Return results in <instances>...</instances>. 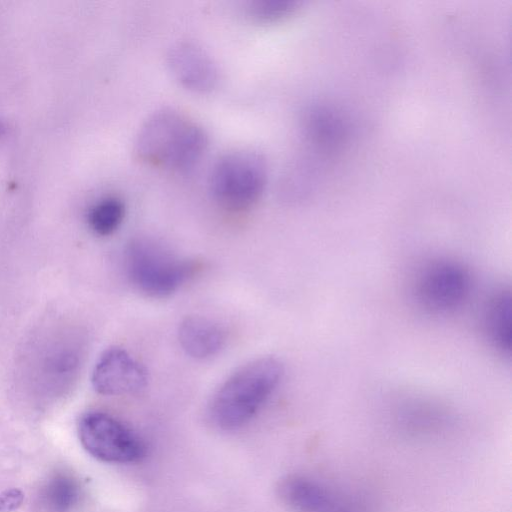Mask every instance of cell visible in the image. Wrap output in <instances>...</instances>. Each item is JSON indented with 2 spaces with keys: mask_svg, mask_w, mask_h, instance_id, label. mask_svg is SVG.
Returning a JSON list of instances; mask_svg holds the SVG:
<instances>
[{
  "mask_svg": "<svg viewBox=\"0 0 512 512\" xmlns=\"http://www.w3.org/2000/svg\"><path fill=\"white\" fill-rule=\"evenodd\" d=\"M24 499L23 493L16 488L0 494V512H12L19 508Z\"/></svg>",
  "mask_w": 512,
  "mask_h": 512,
  "instance_id": "obj_15",
  "label": "cell"
},
{
  "mask_svg": "<svg viewBox=\"0 0 512 512\" xmlns=\"http://www.w3.org/2000/svg\"><path fill=\"white\" fill-rule=\"evenodd\" d=\"M91 382L94 390L101 395H132L146 387L148 374L134 356L116 346L108 348L98 358Z\"/></svg>",
  "mask_w": 512,
  "mask_h": 512,
  "instance_id": "obj_7",
  "label": "cell"
},
{
  "mask_svg": "<svg viewBox=\"0 0 512 512\" xmlns=\"http://www.w3.org/2000/svg\"><path fill=\"white\" fill-rule=\"evenodd\" d=\"M298 4L291 0H254L247 4L246 13L257 22H274L290 15Z\"/></svg>",
  "mask_w": 512,
  "mask_h": 512,
  "instance_id": "obj_14",
  "label": "cell"
},
{
  "mask_svg": "<svg viewBox=\"0 0 512 512\" xmlns=\"http://www.w3.org/2000/svg\"><path fill=\"white\" fill-rule=\"evenodd\" d=\"M279 493L284 503L296 512H329L332 509L327 491L305 477L286 478L280 484Z\"/></svg>",
  "mask_w": 512,
  "mask_h": 512,
  "instance_id": "obj_10",
  "label": "cell"
},
{
  "mask_svg": "<svg viewBox=\"0 0 512 512\" xmlns=\"http://www.w3.org/2000/svg\"><path fill=\"white\" fill-rule=\"evenodd\" d=\"M124 267L132 286L141 293L163 298L192 279L199 265L146 237L132 239L124 252Z\"/></svg>",
  "mask_w": 512,
  "mask_h": 512,
  "instance_id": "obj_3",
  "label": "cell"
},
{
  "mask_svg": "<svg viewBox=\"0 0 512 512\" xmlns=\"http://www.w3.org/2000/svg\"><path fill=\"white\" fill-rule=\"evenodd\" d=\"M167 64L174 78L194 92H211L219 83V69L215 61L194 42L173 44L167 53Z\"/></svg>",
  "mask_w": 512,
  "mask_h": 512,
  "instance_id": "obj_8",
  "label": "cell"
},
{
  "mask_svg": "<svg viewBox=\"0 0 512 512\" xmlns=\"http://www.w3.org/2000/svg\"><path fill=\"white\" fill-rule=\"evenodd\" d=\"M267 179L264 156L252 149H235L217 159L210 174L216 202L230 211H243L261 196Z\"/></svg>",
  "mask_w": 512,
  "mask_h": 512,
  "instance_id": "obj_4",
  "label": "cell"
},
{
  "mask_svg": "<svg viewBox=\"0 0 512 512\" xmlns=\"http://www.w3.org/2000/svg\"><path fill=\"white\" fill-rule=\"evenodd\" d=\"M178 341L182 350L198 360L217 355L224 347L227 334L218 322L203 316H187L178 327Z\"/></svg>",
  "mask_w": 512,
  "mask_h": 512,
  "instance_id": "obj_9",
  "label": "cell"
},
{
  "mask_svg": "<svg viewBox=\"0 0 512 512\" xmlns=\"http://www.w3.org/2000/svg\"><path fill=\"white\" fill-rule=\"evenodd\" d=\"M471 289L469 271L449 259L432 261L418 274L414 294L419 305L433 314H449L467 300Z\"/></svg>",
  "mask_w": 512,
  "mask_h": 512,
  "instance_id": "obj_6",
  "label": "cell"
},
{
  "mask_svg": "<svg viewBox=\"0 0 512 512\" xmlns=\"http://www.w3.org/2000/svg\"><path fill=\"white\" fill-rule=\"evenodd\" d=\"M512 305L509 291L495 294L484 313V330L489 342L503 354H510L512 340Z\"/></svg>",
  "mask_w": 512,
  "mask_h": 512,
  "instance_id": "obj_11",
  "label": "cell"
},
{
  "mask_svg": "<svg viewBox=\"0 0 512 512\" xmlns=\"http://www.w3.org/2000/svg\"><path fill=\"white\" fill-rule=\"evenodd\" d=\"M283 366L274 357H261L230 374L213 394L209 404L212 422L223 430L246 425L279 386Z\"/></svg>",
  "mask_w": 512,
  "mask_h": 512,
  "instance_id": "obj_1",
  "label": "cell"
},
{
  "mask_svg": "<svg viewBox=\"0 0 512 512\" xmlns=\"http://www.w3.org/2000/svg\"><path fill=\"white\" fill-rule=\"evenodd\" d=\"M78 434L84 449L106 463H135L146 454L143 440L123 422L104 412L83 415Z\"/></svg>",
  "mask_w": 512,
  "mask_h": 512,
  "instance_id": "obj_5",
  "label": "cell"
},
{
  "mask_svg": "<svg viewBox=\"0 0 512 512\" xmlns=\"http://www.w3.org/2000/svg\"><path fill=\"white\" fill-rule=\"evenodd\" d=\"M207 142V134L197 122L176 109L163 108L140 127L135 151L146 163L185 171L200 160Z\"/></svg>",
  "mask_w": 512,
  "mask_h": 512,
  "instance_id": "obj_2",
  "label": "cell"
},
{
  "mask_svg": "<svg viewBox=\"0 0 512 512\" xmlns=\"http://www.w3.org/2000/svg\"><path fill=\"white\" fill-rule=\"evenodd\" d=\"M125 216L124 203L116 197L98 201L88 212V224L99 236L113 234L122 224Z\"/></svg>",
  "mask_w": 512,
  "mask_h": 512,
  "instance_id": "obj_12",
  "label": "cell"
},
{
  "mask_svg": "<svg viewBox=\"0 0 512 512\" xmlns=\"http://www.w3.org/2000/svg\"><path fill=\"white\" fill-rule=\"evenodd\" d=\"M44 496L53 511L67 512L77 502L79 488L72 478L59 475L48 483Z\"/></svg>",
  "mask_w": 512,
  "mask_h": 512,
  "instance_id": "obj_13",
  "label": "cell"
}]
</instances>
